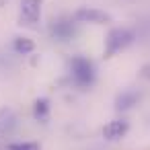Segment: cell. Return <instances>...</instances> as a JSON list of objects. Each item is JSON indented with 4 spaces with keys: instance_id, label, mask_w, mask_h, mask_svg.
Returning a JSON list of instances; mask_svg holds the SVG:
<instances>
[{
    "instance_id": "7a4b0ae2",
    "label": "cell",
    "mask_w": 150,
    "mask_h": 150,
    "mask_svg": "<svg viewBox=\"0 0 150 150\" xmlns=\"http://www.w3.org/2000/svg\"><path fill=\"white\" fill-rule=\"evenodd\" d=\"M134 37H136L134 31L127 29V27H115V29H111L107 33V37H105V52H103V56L107 60L113 58L115 54H119L121 50H125L134 41Z\"/></svg>"
},
{
    "instance_id": "ba28073f",
    "label": "cell",
    "mask_w": 150,
    "mask_h": 150,
    "mask_svg": "<svg viewBox=\"0 0 150 150\" xmlns=\"http://www.w3.org/2000/svg\"><path fill=\"white\" fill-rule=\"evenodd\" d=\"M33 117L41 123H45L50 119V99L45 97H39L35 103H33Z\"/></svg>"
},
{
    "instance_id": "8fae6325",
    "label": "cell",
    "mask_w": 150,
    "mask_h": 150,
    "mask_svg": "<svg viewBox=\"0 0 150 150\" xmlns=\"http://www.w3.org/2000/svg\"><path fill=\"white\" fill-rule=\"evenodd\" d=\"M142 76H144V78H150V64H146V66L142 68Z\"/></svg>"
},
{
    "instance_id": "3957f363",
    "label": "cell",
    "mask_w": 150,
    "mask_h": 150,
    "mask_svg": "<svg viewBox=\"0 0 150 150\" xmlns=\"http://www.w3.org/2000/svg\"><path fill=\"white\" fill-rule=\"evenodd\" d=\"M74 21L76 23H93V25H107L111 23V15H107L105 11H99V8H88V6H82L74 13Z\"/></svg>"
},
{
    "instance_id": "6da1fadb",
    "label": "cell",
    "mask_w": 150,
    "mask_h": 150,
    "mask_svg": "<svg viewBox=\"0 0 150 150\" xmlns=\"http://www.w3.org/2000/svg\"><path fill=\"white\" fill-rule=\"evenodd\" d=\"M68 66H70V76H72V80H74L76 86L86 88V86H91V84L95 82L97 70H95V64H93L88 58H84V56H74Z\"/></svg>"
},
{
    "instance_id": "277c9868",
    "label": "cell",
    "mask_w": 150,
    "mask_h": 150,
    "mask_svg": "<svg viewBox=\"0 0 150 150\" xmlns=\"http://www.w3.org/2000/svg\"><path fill=\"white\" fill-rule=\"evenodd\" d=\"M43 0H21V25H33L41 17Z\"/></svg>"
},
{
    "instance_id": "8992f818",
    "label": "cell",
    "mask_w": 150,
    "mask_h": 150,
    "mask_svg": "<svg viewBox=\"0 0 150 150\" xmlns=\"http://www.w3.org/2000/svg\"><path fill=\"white\" fill-rule=\"evenodd\" d=\"M127 129H129V123L125 119H113L103 127V138L109 142H115V140H121L127 134Z\"/></svg>"
},
{
    "instance_id": "52a82bcc",
    "label": "cell",
    "mask_w": 150,
    "mask_h": 150,
    "mask_svg": "<svg viewBox=\"0 0 150 150\" xmlns=\"http://www.w3.org/2000/svg\"><path fill=\"white\" fill-rule=\"evenodd\" d=\"M138 99H140V95L136 91H123L115 99V109L117 111H127V109H132L138 103Z\"/></svg>"
},
{
    "instance_id": "9c48e42d",
    "label": "cell",
    "mask_w": 150,
    "mask_h": 150,
    "mask_svg": "<svg viewBox=\"0 0 150 150\" xmlns=\"http://www.w3.org/2000/svg\"><path fill=\"white\" fill-rule=\"evenodd\" d=\"M13 50L21 56H27V54H33L35 52V41L29 39V37H15L13 41Z\"/></svg>"
},
{
    "instance_id": "5b68a950",
    "label": "cell",
    "mask_w": 150,
    "mask_h": 150,
    "mask_svg": "<svg viewBox=\"0 0 150 150\" xmlns=\"http://www.w3.org/2000/svg\"><path fill=\"white\" fill-rule=\"evenodd\" d=\"M50 31H52V37L54 39L68 41L76 33V23H72V19H60V21H54V25H52Z\"/></svg>"
},
{
    "instance_id": "30bf717a",
    "label": "cell",
    "mask_w": 150,
    "mask_h": 150,
    "mask_svg": "<svg viewBox=\"0 0 150 150\" xmlns=\"http://www.w3.org/2000/svg\"><path fill=\"white\" fill-rule=\"evenodd\" d=\"M6 150H41L37 142H11Z\"/></svg>"
}]
</instances>
